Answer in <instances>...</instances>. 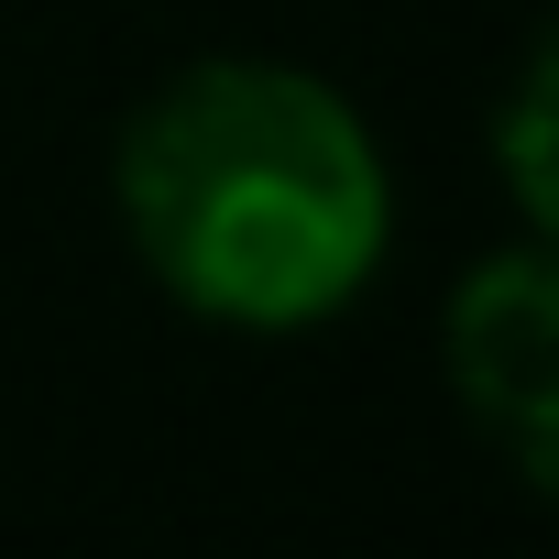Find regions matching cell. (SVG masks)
I'll use <instances>...</instances> for the list:
<instances>
[{
	"instance_id": "cell-2",
	"label": "cell",
	"mask_w": 559,
	"mask_h": 559,
	"mask_svg": "<svg viewBox=\"0 0 559 559\" xmlns=\"http://www.w3.org/2000/svg\"><path fill=\"white\" fill-rule=\"evenodd\" d=\"M439 384H450L461 428L526 493H548V472H559V263L537 230L483 252L439 297Z\"/></svg>"
},
{
	"instance_id": "cell-3",
	"label": "cell",
	"mask_w": 559,
	"mask_h": 559,
	"mask_svg": "<svg viewBox=\"0 0 559 559\" xmlns=\"http://www.w3.org/2000/svg\"><path fill=\"white\" fill-rule=\"evenodd\" d=\"M548 110H559V78H548V45L515 67V88H504V187H515V230H537L548 241V219H559V187H548Z\"/></svg>"
},
{
	"instance_id": "cell-1",
	"label": "cell",
	"mask_w": 559,
	"mask_h": 559,
	"mask_svg": "<svg viewBox=\"0 0 559 559\" xmlns=\"http://www.w3.org/2000/svg\"><path fill=\"white\" fill-rule=\"evenodd\" d=\"M110 219L176 319L308 341L373 297L395 165L352 88L286 56H187L110 143Z\"/></svg>"
}]
</instances>
